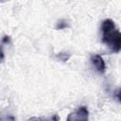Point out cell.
<instances>
[{
    "label": "cell",
    "instance_id": "1",
    "mask_svg": "<svg viewBox=\"0 0 121 121\" xmlns=\"http://www.w3.org/2000/svg\"><path fill=\"white\" fill-rule=\"evenodd\" d=\"M102 43L106 44L111 51L118 53L121 48V34L112 19H106L101 24Z\"/></svg>",
    "mask_w": 121,
    "mask_h": 121
},
{
    "label": "cell",
    "instance_id": "6",
    "mask_svg": "<svg viewBox=\"0 0 121 121\" xmlns=\"http://www.w3.org/2000/svg\"><path fill=\"white\" fill-rule=\"evenodd\" d=\"M4 44L2 43H0V63L4 60V58H5V53H4Z\"/></svg>",
    "mask_w": 121,
    "mask_h": 121
},
{
    "label": "cell",
    "instance_id": "4",
    "mask_svg": "<svg viewBox=\"0 0 121 121\" xmlns=\"http://www.w3.org/2000/svg\"><path fill=\"white\" fill-rule=\"evenodd\" d=\"M28 121H60V118L57 114H54L50 117H32Z\"/></svg>",
    "mask_w": 121,
    "mask_h": 121
},
{
    "label": "cell",
    "instance_id": "3",
    "mask_svg": "<svg viewBox=\"0 0 121 121\" xmlns=\"http://www.w3.org/2000/svg\"><path fill=\"white\" fill-rule=\"evenodd\" d=\"M91 60H92V63H93L94 67L95 68V70L98 73L103 74L105 72L106 64H105L104 60L102 59V57L100 55H93L92 58H91Z\"/></svg>",
    "mask_w": 121,
    "mask_h": 121
},
{
    "label": "cell",
    "instance_id": "8",
    "mask_svg": "<svg viewBox=\"0 0 121 121\" xmlns=\"http://www.w3.org/2000/svg\"><path fill=\"white\" fill-rule=\"evenodd\" d=\"M9 42H10V37H9V36H4L1 43L4 44V43H9Z\"/></svg>",
    "mask_w": 121,
    "mask_h": 121
},
{
    "label": "cell",
    "instance_id": "5",
    "mask_svg": "<svg viewBox=\"0 0 121 121\" xmlns=\"http://www.w3.org/2000/svg\"><path fill=\"white\" fill-rule=\"evenodd\" d=\"M68 26H69L68 22L64 19H61L60 21H58L57 26H56V29H63V28H66Z\"/></svg>",
    "mask_w": 121,
    "mask_h": 121
},
{
    "label": "cell",
    "instance_id": "2",
    "mask_svg": "<svg viewBox=\"0 0 121 121\" xmlns=\"http://www.w3.org/2000/svg\"><path fill=\"white\" fill-rule=\"evenodd\" d=\"M89 112L86 107H79L76 111L68 114L66 121H88Z\"/></svg>",
    "mask_w": 121,
    "mask_h": 121
},
{
    "label": "cell",
    "instance_id": "7",
    "mask_svg": "<svg viewBox=\"0 0 121 121\" xmlns=\"http://www.w3.org/2000/svg\"><path fill=\"white\" fill-rule=\"evenodd\" d=\"M0 121H15V118L13 116H11V115H9V116L0 118Z\"/></svg>",
    "mask_w": 121,
    "mask_h": 121
}]
</instances>
